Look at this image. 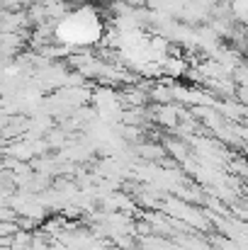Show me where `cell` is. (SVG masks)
Segmentation results:
<instances>
[{"label": "cell", "mask_w": 248, "mask_h": 250, "mask_svg": "<svg viewBox=\"0 0 248 250\" xmlns=\"http://www.w3.org/2000/svg\"><path fill=\"white\" fill-rule=\"evenodd\" d=\"M0 182H5V163H0Z\"/></svg>", "instance_id": "cell-1"}]
</instances>
